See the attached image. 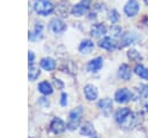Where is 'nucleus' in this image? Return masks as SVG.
Returning a JSON list of instances; mask_svg holds the SVG:
<instances>
[{"instance_id":"nucleus-8","label":"nucleus","mask_w":148,"mask_h":138,"mask_svg":"<svg viewBox=\"0 0 148 138\" xmlns=\"http://www.w3.org/2000/svg\"><path fill=\"white\" fill-rule=\"evenodd\" d=\"M88 8H89L88 3L83 1V2H80V3H76L75 6H73L71 13H72L74 16H82V15L88 10Z\"/></svg>"},{"instance_id":"nucleus-13","label":"nucleus","mask_w":148,"mask_h":138,"mask_svg":"<svg viewBox=\"0 0 148 138\" xmlns=\"http://www.w3.org/2000/svg\"><path fill=\"white\" fill-rule=\"evenodd\" d=\"M94 50V43L90 39H84L79 45V51L81 53H90Z\"/></svg>"},{"instance_id":"nucleus-19","label":"nucleus","mask_w":148,"mask_h":138,"mask_svg":"<svg viewBox=\"0 0 148 138\" xmlns=\"http://www.w3.org/2000/svg\"><path fill=\"white\" fill-rule=\"evenodd\" d=\"M134 41H135V36H134V34H131V32L124 34V35H123V37H121L120 48H125V46H127V45L132 44Z\"/></svg>"},{"instance_id":"nucleus-1","label":"nucleus","mask_w":148,"mask_h":138,"mask_svg":"<svg viewBox=\"0 0 148 138\" xmlns=\"http://www.w3.org/2000/svg\"><path fill=\"white\" fill-rule=\"evenodd\" d=\"M32 7L38 15H43V16H46L54 10L53 3L49 0H35Z\"/></svg>"},{"instance_id":"nucleus-18","label":"nucleus","mask_w":148,"mask_h":138,"mask_svg":"<svg viewBox=\"0 0 148 138\" xmlns=\"http://www.w3.org/2000/svg\"><path fill=\"white\" fill-rule=\"evenodd\" d=\"M40 67L45 71H52L56 67V61L52 58H43L40 60Z\"/></svg>"},{"instance_id":"nucleus-24","label":"nucleus","mask_w":148,"mask_h":138,"mask_svg":"<svg viewBox=\"0 0 148 138\" xmlns=\"http://www.w3.org/2000/svg\"><path fill=\"white\" fill-rule=\"evenodd\" d=\"M109 20H110L112 23H116V22L119 20V14H118V12L114 10V9L110 10V12H109Z\"/></svg>"},{"instance_id":"nucleus-15","label":"nucleus","mask_w":148,"mask_h":138,"mask_svg":"<svg viewBox=\"0 0 148 138\" xmlns=\"http://www.w3.org/2000/svg\"><path fill=\"white\" fill-rule=\"evenodd\" d=\"M98 45H99L102 49H105V50H113V49H116V46H117L114 39H112L111 37H104V38L99 42Z\"/></svg>"},{"instance_id":"nucleus-12","label":"nucleus","mask_w":148,"mask_h":138,"mask_svg":"<svg viewBox=\"0 0 148 138\" xmlns=\"http://www.w3.org/2000/svg\"><path fill=\"white\" fill-rule=\"evenodd\" d=\"M118 75L119 78H121L123 80H128L132 75V71L130 68V66L127 64H121L119 66V71H118Z\"/></svg>"},{"instance_id":"nucleus-23","label":"nucleus","mask_w":148,"mask_h":138,"mask_svg":"<svg viewBox=\"0 0 148 138\" xmlns=\"http://www.w3.org/2000/svg\"><path fill=\"white\" fill-rule=\"evenodd\" d=\"M127 56H128V58H130L131 60H141L140 53H139L136 50H134V49H131V50L127 52Z\"/></svg>"},{"instance_id":"nucleus-25","label":"nucleus","mask_w":148,"mask_h":138,"mask_svg":"<svg viewBox=\"0 0 148 138\" xmlns=\"http://www.w3.org/2000/svg\"><path fill=\"white\" fill-rule=\"evenodd\" d=\"M139 92H140V95H141L145 100H148V86H146V85L140 86Z\"/></svg>"},{"instance_id":"nucleus-21","label":"nucleus","mask_w":148,"mask_h":138,"mask_svg":"<svg viewBox=\"0 0 148 138\" xmlns=\"http://www.w3.org/2000/svg\"><path fill=\"white\" fill-rule=\"evenodd\" d=\"M40 74V71L38 67H36L34 64H30L29 65V73H28V77H29V80H36Z\"/></svg>"},{"instance_id":"nucleus-2","label":"nucleus","mask_w":148,"mask_h":138,"mask_svg":"<svg viewBox=\"0 0 148 138\" xmlns=\"http://www.w3.org/2000/svg\"><path fill=\"white\" fill-rule=\"evenodd\" d=\"M82 108L81 107H77L75 108L74 110L71 111L69 116H68V123H67V129L69 130H75L79 124H80V121H81V117H82Z\"/></svg>"},{"instance_id":"nucleus-6","label":"nucleus","mask_w":148,"mask_h":138,"mask_svg":"<svg viewBox=\"0 0 148 138\" xmlns=\"http://www.w3.org/2000/svg\"><path fill=\"white\" fill-rule=\"evenodd\" d=\"M66 128H67V124H65V122L61 118H59V117L53 118L52 122H51V124H50L51 131L54 132V133H57V135L58 133H62Z\"/></svg>"},{"instance_id":"nucleus-30","label":"nucleus","mask_w":148,"mask_h":138,"mask_svg":"<svg viewBox=\"0 0 148 138\" xmlns=\"http://www.w3.org/2000/svg\"><path fill=\"white\" fill-rule=\"evenodd\" d=\"M145 24H146V26L148 27V15H147V16L145 17Z\"/></svg>"},{"instance_id":"nucleus-16","label":"nucleus","mask_w":148,"mask_h":138,"mask_svg":"<svg viewBox=\"0 0 148 138\" xmlns=\"http://www.w3.org/2000/svg\"><path fill=\"white\" fill-rule=\"evenodd\" d=\"M80 132H81V135H83V136L92 137V136L95 135V128H94V125H92L90 122H86V123L81 126Z\"/></svg>"},{"instance_id":"nucleus-9","label":"nucleus","mask_w":148,"mask_h":138,"mask_svg":"<svg viewBox=\"0 0 148 138\" xmlns=\"http://www.w3.org/2000/svg\"><path fill=\"white\" fill-rule=\"evenodd\" d=\"M83 93H84V96L87 100L89 101H94L96 97H97V88L94 86V85H86L84 88H83Z\"/></svg>"},{"instance_id":"nucleus-5","label":"nucleus","mask_w":148,"mask_h":138,"mask_svg":"<svg viewBox=\"0 0 148 138\" xmlns=\"http://www.w3.org/2000/svg\"><path fill=\"white\" fill-rule=\"evenodd\" d=\"M131 97H132V94L127 88H120L114 94V100L118 103H126L131 100Z\"/></svg>"},{"instance_id":"nucleus-3","label":"nucleus","mask_w":148,"mask_h":138,"mask_svg":"<svg viewBox=\"0 0 148 138\" xmlns=\"http://www.w3.org/2000/svg\"><path fill=\"white\" fill-rule=\"evenodd\" d=\"M49 29L53 32V34H60V32H64L65 29H66V24L62 20L60 19H52L49 23Z\"/></svg>"},{"instance_id":"nucleus-17","label":"nucleus","mask_w":148,"mask_h":138,"mask_svg":"<svg viewBox=\"0 0 148 138\" xmlns=\"http://www.w3.org/2000/svg\"><path fill=\"white\" fill-rule=\"evenodd\" d=\"M105 32H106V28H105V26L102 24V23H97V24H95V26L91 28V30H90V34H91L94 37L103 36Z\"/></svg>"},{"instance_id":"nucleus-14","label":"nucleus","mask_w":148,"mask_h":138,"mask_svg":"<svg viewBox=\"0 0 148 138\" xmlns=\"http://www.w3.org/2000/svg\"><path fill=\"white\" fill-rule=\"evenodd\" d=\"M98 107L99 109L104 112V114H109L112 109V100L109 99V97H105V99H102L99 102H98Z\"/></svg>"},{"instance_id":"nucleus-28","label":"nucleus","mask_w":148,"mask_h":138,"mask_svg":"<svg viewBox=\"0 0 148 138\" xmlns=\"http://www.w3.org/2000/svg\"><path fill=\"white\" fill-rule=\"evenodd\" d=\"M60 104H61V106H66V104H67V94H66V93H62V94H61Z\"/></svg>"},{"instance_id":"nucleus-27","label":"nucleus","mask_w":148,"mask_h":138,"mask_svg":"<svg viewBox=\"0 0 148 138\" xmlns=\"http://www.w3.org/2000/svg\"><path fill=\"white\" fill-rule=\"evenodd\" d=\"M53 83H54V86H56L57 88H59V89H61V88L64 87V83H62L59 79H53Z\"/></svg>"},{"instance_id":"nucleus-4","label":"nucleus","mask_w":148,"mask_h":138,"mask_svg":"<svg viewBox=\"0 0 148 138\" xmlns=\"http://www.w3.org/2000/svg\"><path fill=\"white\" fill-rule=\"evenodd\" d=\"M139 8H140V6H139V2L136 0H128L127 3L124 7V12H125V14L127 16L133 17V16H135L138 14Z\"/></svg>"},{"instance_id":"nucleus-10","label":"nucleus","mask_w":148,"mask_h":138,"mask_svg":"<svg viewBox=\"0 0 148 138\" xmlns=\"http://www.w3.org/2000/svg\"><path fill=\"white\" fill-rule=\"evenodd\" d=\"M43 37V26L42 23H37L34 28V30H31L29 32V39L30 41H38Z\"/></svg>"},{"instance_id":"nucleus-22","label":"nucleus","mask_w":148,"mask_h":138,"mask_svg":"<svg viewBox=\"0 0 148 138\" xmlns=\"http://www.w3.org/2000/svg\"><path fill=\"white\" fill-rule=\"evenodd\" d=\"M134 72L136 75H139L140 78L142 79H148V68L145 67L143 65H136L135 68H134Z\"/></svg>"},{"instance_id":"nucleus-31","label":"nucleus","mask_w":148,"mask_h":138,"mask_svg":"<svg viewBox=\"0 0 148 138\" xmlns=\"http://www.w3.org/2000/svg\"><path fill=\"white\" fill-rule=\"evenodd\" d=\"M143 1H145V3H146V5L148 6V0H143Z\"/></svg>"},{"instance_id":"nucleus-26","label":"nucleus","mask_w":148,"mask_h":138,"mask_svg":"<svg viewBox=\"0 0 148 138\" xmlns=\"http://www.w3.org/2000/svg\"><path fill=\"white\" fill-rule=\"evenodd\" d=\"M111 32L113 34L114 37H118V36L121 34V30H120L119 27H117V26H112V27H111Z\"/></svg>"},{"instance_id":"nucleus-7","label":"nucleus","mask_w":148,"mask_h":138,"mask_svg":"<svg viewBox=\"0 0 148 138\" xmlns=\"http://www.w3.org/2000/svg\"><path fill=\"white\" fill-rule=\"evenodd\" d=\"M131 114H132V112H131V110H130L128 108H120L119 110L116 111V114H114V118H116L117 123L123 124V123H125L126 119L131 116Z\"/></svg>"},{"instance_id":"nucleus-20","label":"nucleus","mask_w":148,"mask_h":138,"mask_svg":"<svg viewBox=\"0 0 148 138\" xmlns=\"http://www.w3.org/2000/svg\"><path fill=\"white\" fill-rule=\"evenodd\" d=\"M38 90H39L42 94H44V95H50V94H52V92H53L52 86H51L47 81L40 82V83L38 85Z\"/></svg>"},{"instance_id":"nucleus-29","label":"nucleus","mask_w":148,"mask_h":138,"mask_svg":"<svg viewBox=\"0 0 148 138\" xmlns=\"http://www.w3.org/2000/svg\"><path fill=\"white\" fill-rule=\"evenodd\" d=\"M28 58H29V64H34V52L32 51H29V55H28Z\"/></svg>"},{"instance_id":"nucleus-11","label":"nucleus","mask_w":148,"mask_h":138,"mask_svg":"<svg viewBox=\"0 0 148 138\" xmlns=\"http://www.w3.org/2000/svg\"><path fill=\"white\" fill-rule=\"evenodd\" d=\"M102 66H103V58L97 57V58L91 59L88 63L87 67H88V71H90V72H97V71H99L102 68Z\"/></svg>"}]
</instances>
